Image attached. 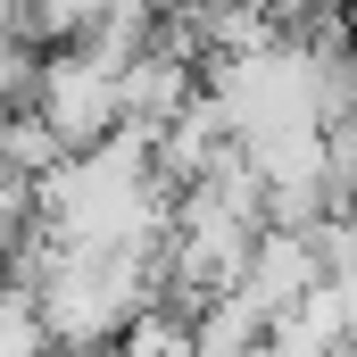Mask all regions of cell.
I'll return each instance as SVG.
<instances>
[{
    "mask_svg": "<svg viewBox=\"0 0 357 357\" xmlns=\"http://www.w3.org/2000/svg\"><path fill=\"white\" fill-rule=\"evenodd\" d=\"M33 108L59 125V142L67 150H84V142H108L116 125H125V59H108V50H59V59H42V75H33Z\"/></svg>",
    "mask_w": 357,
    "mask_h": 357,
    "instance_id": "1",
    "label": "cell"
},
{
    "mask_svg": "<svg viewBox=\"0 0 357 357\" xmlns=\"http://www.w3.org/2000/svg\"><path fill=\"white\" fill-rule=\"evenodd\" d=\"M0 357H50V324L33 282H0Z\"/></svg>",
    "mask_w": 357,
    "mask_h": 357,
    "instance_id": "2",
    "label": "cell"
}]
</instances>
